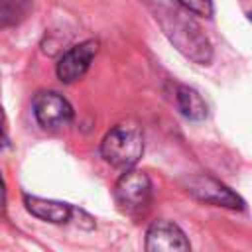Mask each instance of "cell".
Returning <instances> with one entry per match:
<instances>
[{
	"label": "cell",
	"mask_w": 252,
	"mask_h": 252,
	"mask_svg": "<svg viewBox=\"0 0 252 252\" xmlns=\"http://www.w3.org/2000/svg\"><path fill=\"white\" fill-rule=\"evenodd\" d=\"M189 10H179L177 6H159L156 20L173 47L197 65H209L213 59V45L203 33L201 26L189 18Z\"/></svg>",
	"instance_id": "6da1fadb"
},
{
	"label": "cell",
	"mask_w": 252,
	"mask_h": 252,
	"mask_svg": "<svg viewBox=\"0 0 252 252\" xmlns=\"http://www.w3.org/2000/svg\"><path fill=\"white\" fill-rule=\"evenodd\" d=\"M142 154H144V134L132 122H120L112 126L100 142L102 159L118 169L134 167L142 158Z\"/></svg>",
	"instance_id": "7a4b0ae2"
},
{
	"label": "cell",
	"mask_w": 252,
	"mask_h": 252,
	"mask_svg": "<svg viewBox=\"0 0 252 252\" xmlns=\"http://www.w3.org/2000/svg\"><path fill=\"white\" fill-rule=\"evenodd\" d=\"M152 201V181L148 173L140 169H124L114 185V203L116 207L130 217H136L148 209Z\"/></svg>",
	"instance_id": "3957f363"
},
{
	"label": "cell",
	"mask_w": 252,
	"mask_h": 252,
	"mask_svg": "<svg viewBox=\"0 0 252 252\" xmlns=\"http://www.w3.org/2000/svg\"><path fill=\"white\" fill-rule=\"evenodd\" d=\"M33 116L45 130H59L71 124L75 112L63 94L55 91H41L33 98Z\"/></svg>",
	"instance_id": "277c9868"
},
{
	"label": "cell",
	"mask_w": 252,
	"mask_h": 252,
	"mask_svg": "<svg viewBox=\"0 0 252 252\" xmlns=\"http://www.w3.org/2000/svg\"><path fill=\"white\" fill-rule=\"evenodd\" d=\"M187 191L197 201L207 203V205L224 207V209H232V211L244 209V201H242V197L238 193H234L228 185L220 183L219 179H215V177H211L207 173L191 177L189 183H187Z\"/></svg>",
	"instance_id": "5b68a950"
},
{
	"label": "cell",
	"mask_w": 252,
	"mask_h": 252,
	"mask_svg": "<svg viewBox=\"0 0 252 252\" xmlns=\"http://www.w3.org/2000/svg\"><path fill=\"white\" fill-rule=\"evenodd\" d=\"M96 53H98V41H94V39H87V41H81V43L69 47L57 61V67H55L57 77L63 83L79 81L89 71Z\"/></svg>",
	"instance_id": "8992f818"
},
{
	"label": "cell",
	"mask_w": 252,
	"mask_h": 252,
	"mask_svg": "<svg viewBox=\"0 0 252 252\" xmlns=\"http://www.w3.org/2000/svg\"><path fill=\"white\" fill-rule=\"evenodd\" d=\"M144 246L148 252H187L191 250V244L185 232L167 219H158L148 226Z\"/></svg>",
	"instance_id": "52a82bcc"
},
{
	"label": "cell",
	"mask_w": 252,
	"mask_h": 252,
	"mask_svg": "<svg viewBox=\"0 0 252 252\" xmlns=\"http://www.w3.org/2000/svg\"><path fill=\"white\" fill-rule=\"evenodd\" d=\"M24 205H26L30 215H33V217H37V219H41L45 222H53V224L69 222L71 217H73V207L69 203L55 201V199L26 195L24 197Z\"/></svg>",
	"instance_id": "ba28073f"
},
{
	"label": "cell",
	"mask_w": 252,
	"mask_h": 252,
	"mask_svg": "<svg viewBox=\"0 0 252 252\" xmlns=\"http://www.w3.org/2000/svg\"><path fill=\"white\" fill-rule=\"evenodd\" d=\"M175 104H177V110L191 122H201L207 118V102L191 87L179 85L175 89Z\"/></svg>",
	"instance_id": "9c48e42d"
},
{
	"label": "cell",
	"mask_w": 252,
	"mask_h": 252,
	"mask_svg": "<svg viewBox=\"0 0 252 252\" xmlns=\"http://www.w3.org/2000/svg\"><path fill=\"white\" fill-rule=\"evenodd\" d=\"M32 12V0H0V30L22 24Z\"/></svg>",
	"instance_id": "30bf717a"
},
{
	"label": "cell",
	"mask_w": 252,
	"mask_h": 252,
	"mask_svg": "<svg viewBox=\"0 0 252 252\" xmlns=\"http://www.w3.org/2000/svg\"><path fill=\"white\" fill-rule=\"evenodd\" d=\"M181 8L189 10L191 14L211 18L213 16V0H175Z\"/></svg>",
	"instance_id": "8fae6325"
},
{
	"label": "cell",
	"mask_w": 252,
	"mask_h": 252,
	"mask_svg": "<svg viewBox=\"0 0 252 252\" xmlns=\"http://www.w3.org/2000/svg\"><path fill=\"white\" fill-rule=\"evenodd\" d=\"M71 220H75L79 226H83V228H94V219L91 217V215H87L83 209H77V207H73V217H71Z\"/></svg>",
	"instance_id": "7c38bea8"
},
{
	"label": "cell",
	"mask_w": 252,
	"mask_h": 252,
	"mask_svg": "<svg viewBox=\"0 0 252 252\" xmlns=\"http://www.w3.org/2000/svg\"><path fill=\"white\" fill-rule=\"evenodd\" d=\"M8 142H10V138H8V120H6V112L0 104V150L6 148Z\"/></svg>",
	"instance_id": "4fadbf2b"
},
{
	"label": "cell",
	"mask_w": 252,
	"mask_h": 252,
	"mask_svg": "<svg viewBox=\"0 0 252 252\" xmlns=\"http://www.w3.org/2000/svg\"><path fill=\"white\" fill-rule=\"evenodd\" d=\"M4 207H6V185H4V179L0 173V213L4 211Z\"/></svg>",
	"instance_id": "5bb4252c"
},
{
	"label": "cell",
	"mask_w": 252,
	"mask_h": 252,
	"mask_svg": "<svg viewBox=\"0 0 252 252\" xmlns=\"http://www.w3.org/2000/svg\"><path fill=\"white\" fill-rule=\"evenodd\" d=\"M248 18H250V22H252V12H248Z\"/></svg>",
	"instance_id": "9a60e30c"
}]
</instances>
